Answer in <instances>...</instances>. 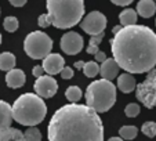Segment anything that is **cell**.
I'll return each instance as SVG.
<instances>
[{"instance_id": "4fadbf2b", "label": "cell", "mask_w": 156, "mask_h": 141, "mask_svg": "<svg viewBox=\"0 0 156 141\" xmlns=\"http://www.w3.org/2000/svg\"><path fill=\"white\" fill-rule=\"evenodd\" d=\"M27 82V76H25L24 70L12 68L11 70H9L6 75V85L10 89H20L25 85Z\"/></svg>"}, {"instance_id": "52a82bcc", "label": "cell", "mask_w": 156, "mask_h": 141, "mask_svg": "<svg viewBox=\"0 0 156 141\" xmlns=\"http://www.w3.org/2000/svg\"><path fill=\"white\" fill-rule=\"evenodd\" d=\"M136 97L145 108L153 109L156 107V69L148 72V76L144 82L136 86Z\"/></svg>"}, {"instance_id": "e575fe53", "label": "cell", "mask_w": 156, "mask_h": 141, "mask_svg": "<svg viewBox=\"0 0 156 141\" xmlns=\"http://www.w3.org/2000/svg\"><path fill=\"white\" fill-rule=\"evenodd\" d=\"M120 29H122V25H116V27L112 29V33H113V35H115V33H118Z\"/></svg>"}, {"instance_id": "8992f818", "label": "cell", "mask_w": 156, "mask_h": 141, "mask_svg": "<svg viewBox=\"0 0 156 141\" xmlns=\"http://www.w3.org/2000/svg\"><path fill=\"white\" fill-rule=\"evenodd\" d=\"M51 49H53V40L41 31L30 32L25 38L24 50L27 56L33 60H43L51 53Z\"/></svg>"}, {"instance_id": "30bf717a", "label": "cell", "mask_w": 156, "mask_h": 141, "mask_svg": "<svg viewBox=\"0 0 156 141\" xmlns=\"http://www.w3.org/2000/svg\"><path fill=\"white\" fill-rule=\"evenodd\" d=\"M83 44H84L83 38L77 32H73V31L65 33L61 38V49L68 56H76V54H79L83 49Z\"/></svg>"}, {"instance_id": "4dcf8cb0", "label": "cell", "mask_w": 156, "mask_h": 141, "mask_svg": "<svg viewBox=\"0 0 156 141\" xmlns=\"http://www.w3.org/2000/svg\"><path fill=\"white\" fill-rule=\"evenodd\" d=\"M105 60H106V54L104 53V51H97V53L94 54V61L95 62H101V64H102Z\"/></svg>"}, {"instance_id": "cb8c5ba5", "label": "cell", "mask_w": 156, "mask_h": 141, "mask_svg": "<svg viewBox=\"0 0 156 141\" xmlns=\"http://www.w3.org/2000/svg\"><path fill=\"white\" fill-rule=\"evenodd\" d=\"M25 141H41V133L36 126H30L24 133Z\"/></svg>"}, {"instance_id": "9a60e30c", "label": "cell", "mask_w": 156, "mask_h": 141, "mask_svg": "<svg viewBox=\"0 0 156 141\" xmlns=\"http://www.w3.org/2000/svg\"><path fill=\"white\" fill-rule=\"evenodd\" d=\"M12 122L11 105L6 101L0 100V130L9 129Z\"/></svg>"}, {"instance_id": "7a4b0ae2", "label": "cell", "mask_w": 156, "mask_h": 141, "mask_svg": "<svg viewBox=\"0 0 156 141\" xmlns=\"http://www.w3.org/2000/svg\"><path fill=\"white\" fill-rule=\"evenodd\" d=\"M47 136L48 141H104V126L93 108L72 103L54 112Z\"/></svg>"}, {"instance_id": "f1b7e54d", "label": "cell", "mask_w": 156, "mask_h": 141, "mask_svg": "<svg viewBox=\"0 0 156 141\" xmlns=\"http://www.w3.org/2000/svg\"><path fill=\"white\" fill-rule=\"evenodd\" d=\"M37 24H39V27H40V28L50 27V21H48L47 14H41L40 17H39V20H37Z\"/></svg>"}, {"instance_id": "836d02e7", "label": "cell", "mask_w": 156, "mask_h": 141, "mask_svg": "<svg viewBox=\"0 0 156 141\" xmlns=\"http://www.w3.org/2000/svg\"><path fill=\"white\" fill-rule=\"evenodd\" d=\"M83 65H84V62L83 61H76L75 62V68H77V69H83Z\"/></svg>"}, {"instance_id": "83f0119b", "label": "cell", "mask_w": 156, "mask_h": 141, "mask_svg": "<svg viewBox=\"0 0 156 141\" xmlns=\"http://www.w3.org/2000/svg\"><path fill=\"white\" fill-rule=\"evenodd\" d=\"M59 75H61L62 79H72L73 78V69L69 67H64L62 70L59 72Z\"/></svg>"}, {"instance_id": "f546056e", "label": "cell", "mask_w": 156, "mask_h": 141, "mask_svg": "<svg viewBox=\"0 0 156 141\" xmlns=\"http://www.w3.org/2000/svg\"><path fill=\"white\" fill-rule=\"evenodd\" d=\"M32 75H33V76H36V78L43 76V75H44V69H43V67H41V65H36V67H33V69H32Z\"/></svg>"}, {"instance_id": "8d00e7d4", "label": "cell", "mask_w": 156, "mask_h": 141, "mask_svg": "<svg viewBox=\"0 0 156 141\" xmlns=\"http://www.w3.org/2000/svg\"><path fill=\"white\" fill-rule=\"evenodd\" d=\"M2 39H3V36L0 35V44H2Z\"/></svg>"}, {"instance_id": "7c38bea8", "label": "cell", "mask_w": 156, "mask_h": 141, "mask_svg": "<svg viewBox=\"0 0 156 141\" xmlns=\"http://www.w3.org/2000/svg\"><path fill=\"white\" fill-rule=\"evenodd\" d=\"M119 70H120V67H119L118 62L113 58H106L100 67L101 78L106 79V80H111V82H112L115 78H118Z\"/></svg>"}, {"instance_id": "ba28073f", "label": "cell", "mask_w": 156, "mask_h": 141, "mask_svg": "<svg viewBox=\"0 0 156 141\" xmlns=\"http://www.w3.org/2000/svg\"><path fill=\"white\" fill-rule=\"evenodd\" d=\"M80 27L86 33L90 36L98 35L104 32L106 28V17L100 11H91L84 17V20L80 22Z\"/></svg>"}, {"instance_id": "5bb4252c", "label": "cell", "mask_w": 156, "mask_h": 141, "mask_svg": "<svg viewBox=\"0 0 156 141\" xmlns=\"http://www.w3.org/2000/svg\"><path fill=\"white\" fill-rule=\"evenodd\" d=\"M136 86H137V80L129 72H124V74L118 76V89L120 91H123L124 94H129L131 91H134Z\"/></svg>"}, {"instance_id": "603a6c76", "label": "cell", "mask_w": 156, "mask_h": 141, "mask_svg": "<svg viewBox=\"0 0 156 141\" xmlns=\"http://www.w3.org/2000/svg\"><path fill=\"white\" fill-rule=\"evenodd\" d=\"M65 97L68 98L71 103H79L82 98V90L77 86H69L65 91Z\"/></svg>"}, {"instance_id": "d590c367", "label": "cell", "mask_w": 156, "mask_h": 141, "mask_svg": "<svg viewBox=\"0 0 156 141\" xmlns=\"http://www.w3.org/2000/svg\"><path fill=\"white\" fill-rule=\"evenodd\" d=\"M108 141H123V138L122 137H111Z\"/></svg>"}, {"instance_id": "5b68a950", "label": "cell", "mask_w": 156, "mask_h": 141, "mask_svg": "<svg viewBox=\"0 0 156 141\" xmlns=\"http://www.w3.org/2000/svg\"><path fill=\"white\" fill-rule=\"evenodd\" d=\"M86 105L97 114H102L112 108L116 103V86L111 80L98 79L91 82L86 89Z\"/></svg>"}, {"instance_id": "484cf974", "label": "cell", "mask_w": 156, "mask_h": 141, "mask_svg": "<svg viewBox=\"0 0 156 141\" xmlns=\"http://www.w3.org/2000/svg\"><path fill=\"white\" fill-rule=\"evenodd\" d=\"M141 132L149 138L156 137V122H145L141 126Z\"/></svg>"}, {"instance_id": "9c48e42d", "label": "cell", "mask_w": 156, "mask_h": 141, "mask_svg": "<svg viewBox=\"0 0 156 141\" xmlns=\"http://www.w3.org/2000/svg\"><path fill=\"white\" fill-rule=\"evenodd\" d=\"M35 93L41 98H51L57 94L58 90V85L57 80L50 75H43V76L37 78L33 85Z\"/></svg>"}, {"instance_id": "3957f363", "label": "cell", "mask_w": 156, "mask_h": 141, "mask_svg": "<svg viewBox=\"0 0 156 141\" xmlns=\"http://www.w3.org/2000/svg\"><path fill=\"white\" fill-rule=\"evenodd\" d=\"M12 119L22 126H36L44 121L47 107L43 98L36 93H24L14 101L11 107Z\"/></svg>"}, {"instance_id": "44dd1931", "label": "cell", "mask_w": 156, "mask_h": 141, "mask_svg": "<svg viewBox=\"0 0 156 141\" xmlns=\"http://www.w3.org/2000/svg\"><path fill=\"white\" fill-rule=\"evenodd\" d=\"M83 74L87 78H95L100 74V65H98V62H95V61L84 62V65H83Z\"/></svg>"}, {"instance_id": "e0dca14e", "label": "cell", "mask_w": 156, "mask_h": 141, "mask_svg": "<svg viewBox=\"0 0 156 141\" xmlns=\"http://www.w3.org/2000/svg\"><path fill=\"white\" fill-rule=\"evenodd\" d=\"M0 141H25L24 133L12 127L0 130Z\"/></svg>"}, {"instance_id": "ac0fdd59", "label": "cell", "mask_w": 156, "mask_h": 141, "mask_svg": "<svg viewBox=\"0 0 156 141\" xmlns=\"http://www.w3.org/2000/svg\"><path fill=\"white\" fill-rule=\"evenodd\" d=\"M137 11L133 9H126L119 14V21L122 27H129V25H136L137 24Z\"/></svg>"}, {"instance_id": "d6986e66", "label": "cell", "mask_w": 156, "mask_h": 141, "mask_svg": "<svg viewBox=\"0 0 156 141\" xmlns=\"http://www.w3.org/2000/svg\"><path fill=\"white\" fill-rule=\"evenodd\" d=\"M15 67V56L12 53H2L0 54V70H11Z\"/></svg>"}, {"instance_id": "ffe728a7", "label": "cell", "mask_w": 156, "mask_h": 141, "mask_svg": "<svg viewBox=\"0 0 156 141\" xmlns=\"http://www.w3.org/2000/svg\"><path fill=\"white\" fill-rule=\"evenodd\" d=\"M137 134H138V129L133 125H126L119 129V137H122L123 140H134Z\"/></svg>"}, {"instance_id": "7402d4cb", "label": "cell", "mask_w": 156, "mask_h": 141, "mask_svg": "<svg viewBox=\"0 0 156 141\" xmlns=\"http://www.w3.org/2000/svg\"><path fill=\"white\" fill-rule=\"evenodd\" d=\"M102 38H104V32L98 33V35H94L90 38V42H88V47H87V54H93L94 56L97 51H100L98 46L100 43L102 42Z\"/></svg>"}, {"instance_id": "8fae6325", "label": "cell", "mask_w": 156, "mask_h": 141, "mask_svg": "<svg viewBox=\"0 0 156 141\" xmlns=\"http://www.w3.org/2000/svg\"><path fill=\"white\" fill-rule=\"evenodd\" d=\"M43 69L46 74H48L50 76L59 74L62 70V68L65 67V60L62 58V56L57 53H50L48 56H46L43 58Z\"/></svg>"}, {"instance_id": "d6a6232c", "label": "cell", "mask_w": 156, "mask_h": 141, "mask_svg": "<svg viewBox=\"0 0 156 141\" xmlns=\"http://www.w3.org/2000/svg\"><path fill=\"white\" fill-rule=\"evenodd\" d=\"M9 2H10V4L14 7H22L28 0H9Z\"/></svg>"}, {"instance_id": "277c9868", "label": "cell", "mask_w": 156, "mask_h": 141, "mask_svg": "<svg viewBox=\"0 0 156 141\" xmlns=\"http://www.w3.org/2000/svg\"><path fill=\"white\" fill-rule=\"evenodd\" d=\"M47 10L50 25L58 29H68L82 21L84 0H47Z\"/></svg>"}, {"instance_id": "74e56055", "label": "cell", "mask_w": 156, "mask_h": 141, "mask_svg": "<svg viewBox=\"0 0 156 141\" xmlns=\"http://www.w3.org/2000/svg\"><path fill=\"white\" fill-rule=\"evenodd\" d=\"M155 24H156V21H155Z\"/></svg>"}, {"instance_id": "d4e9b609", "label": "cell", "mask_w": 156, "mask_h": 141, "mask_svg": "<svg viewBox=\"0 0 156 141\" xmlns=\"http://www.w3.org/2000/svg\"><path fill=\"white\" fill-rule=\"evenodd\" d=\"M18 25H20V22H18V20L15 17H6L3 21V27L4 29L7 31V32H15V31L18 29Z\"/></svg>"}, {"instance_id": "1f68e13d", "label": "cell", "mask_w": 156, "mask_h": 141, "mask_svg": "<svg viewBox=\"0 0 156 141\" xmlns=\"http://www.w3.org/2000/svg\"><path fill=\"white\" fill-rule=\"evenodd\" d=\"M113 4H116V6H129V4H131L134 0H111Z\"/></svg>"}, {"instance_id": "2e32d148", "label": "cell", "mask_w": 156, "mask_h": 141, "mask_svg": "<svg viewBox=\"0 0 156 141\" xmlns=\"http://www.w3.org/2000/svg\"><path fill=\"white\" fill-rule=\"evenodd\" d=\"M137 14L144 18H151L156 13V3L153 0H140L137 4Z\"/></svg>"}, {"instance_id": "6da1fadb", "label": "cell", "mask_w": 156, "mask_h": 141, "mask_svg": "<svg viewBox=\"0 0 156 141\" xmlns=\"http://www.w3.org/2000/svg\"><path fill=\"white\" fill-rule=\"evenodd\" d=\"M109 43L113 60L129 74H145L156 67V33L151 28L122 27Z\"/></svg>"}, {"instance_id": "4316f807", "label": "cell", "mask_w": 156, "mask_h": 141, "mask_svg": "<svg viewBox=\"0 0 156 141\" xmlns=\"http://www.w3.org/2000/svg\"><path fill=\"white\" fill-rule=\"evenodd\" d=\"M140 112H141V108H140V105H138V104H134V103H130L129 105L126 107V109H124V114H126L129 118L138 116Z\"/></svg>"}]
</instances>
